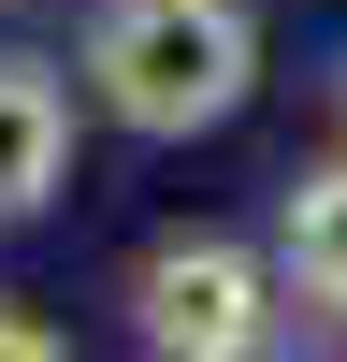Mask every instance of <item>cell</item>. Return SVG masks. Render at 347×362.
Masks as SVG:
<instances>
[{
  "mask_svg": "<svg viewBox=\"0 0 347 362\" xmlns=\"http://www.w3.org/2000/svg\"><path fill=\"white\" fill-rule=\"evenodd\" d=\"M130 319L159 362H246L275 334V276H260L231 232H159V247L130 261Z\"/></svg>",
  "mask_w": 347,
  "mask_h": 362,
  "instance_id": "cell-2",
  "label": "cell"
},
{
  "mask_svg": "<svg viewBox=\"0 0 347 362\" xmlns=\"http://www.w3.org/2000/svg\"><path fill=\"white\" fill-rule=\"evenodd\" d=\"M275 261H289V290H304L318 319H347V160L289 189V218H275Z\"/></svg>",
  "mask_w": 347,
  "mask_h": 362,
  "instance_id": "cell-4",
  "label": "cell"
},
{
  "mask_svg": "<svg viewBox=\"0 0 347 362\" xmlns=\"http://www.w3.org/2000/svg\"><path fill=\"white\" fill-rule=\"evenodd\" d=\"M73 174V87L44 58H0V218H44Z\"/></svg>",
  "mask_w": 347,
  "mask_h": 362,
  "instance_id": "cell-3",
  "label": "cell"
},
{
  "mask_svg": "<svg viewBox=\"0 0 347 362\" xmlns=\"http://www.w3.org/2000/svg\"><path fill=\"white\" fill-rule=\"evenodd\" d=\"M246 362H289V348H275V334H260V348H246Z\"/></svg>",
  "mask_w": 347,
  "mask_h": 362,
  "instance_id": "cell-6",
  "label": "cell"
},
{
  "mask_svg": "<svg viewBox=\"0 0 347 362\" xmlns=\"http://www.w3.org/2000/svg\"><path fill=\"white\" fill-rule=\"evenodd\" d=\"M0 362H73V348H58L44 319H15V305H0Z\"/></svg>",
  "mask_w": 347,
  "mask_h": 362,
  "instance_id": "cell-5",
  "label": "cell"
},
{
  "mask_svg": "<svg viewBox=\"0 0 347 362\" xmlns=\"http://www.w3.org/2000/svg\"><path fill=\"white\" fill-rule=\"evenodd\" d=\"M260 73V29L246 0H102L87 15V87H102L116 131H217Z\"/></svg>",
  "mask_w": 347,
  "mask_h": 362,
  "instance_id": "cell-1",
  "label": "cell"
}]
</instances>
